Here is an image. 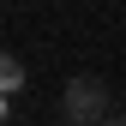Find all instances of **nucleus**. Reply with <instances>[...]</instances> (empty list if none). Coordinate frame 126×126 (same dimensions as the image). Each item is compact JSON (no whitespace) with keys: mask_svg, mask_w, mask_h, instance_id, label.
<instances>
[{"mask_svg":"<svg viewBox=\"0 0 126 126\" xmlns=\"http://www.w3.org/2000/svg\"><path fill=\"white\" fill-rule=\"evenodd\" d=\"M24 78H30V72H24V60H18V54L0 60V84H6V96H12V90H24Z\"/></svg>","mask_w":126,"mask_h":126,"instance_id":"f03ea898","label":"nucleus"},{"mask_svg":"<svg viewBox=\"0 0 126 126\" xmlns=\"http://www.w3.org/2000/svg\"><path fill=\"white\" fill-rule=\"evenodd\" d=\"M102 126H126V114H108V120H102Z\"/></svg>","mask_w":126,"mask_h":126,"instance_id":"7ed1b4c3","label":"nucleus"},{"mask_svg":"<svg viewBox=\"0 0 126 126\" xmlns=\"http://www.w3.org/2000/svg\"><path fill=\"white\" fill-rule=\"evenodd\" d=\"M114 114V96H108V84L96 72H72L66 90H60V120L66 126H102Z\"/></svg>","mask_w":126,"mask_h":126,"instance_id":"f257e3e1","label":"nucleus"}]
</instances>
